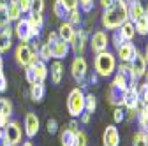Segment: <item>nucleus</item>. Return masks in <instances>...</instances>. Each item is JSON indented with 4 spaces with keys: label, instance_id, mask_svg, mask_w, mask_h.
Here are the masks:
<instances>
[{
    "label": "nucleus",
    "instance_id": "1",
    "mask_svg": "<svg viewBox=\"0 0 148 146\" xmlns=\"http://www.w3.org/2000/svg\"><path fill=\"white\" fill-rule=\"evenodd\" d=\"M125 21H129V9H127L125 0H118V2H115L111 7L104 9L102 14H101L102 28L108 30V32L118 30L120 25L125 23Z\"/></svg>",
    "mask_w": 148,
    "mask_h": 146
},
{
    "label": "nucleus",
    "instance_id": "2",
    "mask_svg": "<svg viewBox=\"0 0 148 146\" xmlns=\"http://www.w3.org/2000/svg\"><path fill=\"white\" fill-rule=\"evenodd\" d=\"M94 70L97 72L99 78H109L116 70V57L111 51H102L97 53L94 58Z\"/></svg>",
    "mask_w": 148,
    "mask_h": 146
},
{
    "label": "nucleus",
    "instance_id": "3",
    "mask_svg": "<svg viewBox=\"0 0 148 146\" xmlns=\"http://www.w3.org/2000/svg\"><path fill=\"white\" fill-rule=\"evenodd\" d=\"M67 113L71 118H79L81 113H85V92L79 86L72 88L67 95Z\"/></svg>",
    "mask_w": 148,
    "mask_h": 146
},
{
    "label": "nucleus",
    "instance_id": "4",
    "mask_svg": "<svg viewBox=\"0 0 148 146\" xmlns=\"http://www.w3.org/2000/svg\"><path fill=\"white\" fill-rule=\"evenodd\" d=\"M71 74L74 78V81H76L79 85V88H86L88 86V63L85 60V57H74L72 63H71Z\"/></svg>",
    "mask_w": 148,
    "mask_h": 146
},
{
    "label": "nucleus",
    "instance_id": "5",
    "mask_svg": "<svg viewBox=\"0 0 148 146\" xmlns=\"http://www.w3.org/2000/svg\"><path fill=\"white\" fill-rule=\"evenodd\" d=\"M21 139H23V129L20 121L16 120H11L4 129H2V143L4 144H21Z\"/></svg>",
    "mask_w": 148,
    "mask_h": 146
},
{
    "label": "nucleus",
    "instance_id": "6",
    "mask_svg": "<svg viewBox=\"0 0 148 146\" xmlns=\"http://www.w3.org/2000/svg\"><path fill=\"white\" fill-rule=\"evenodd\" d=\"M86 42H88V32H86V28H76V33H74V37L69 42L71 51L74 53V57H83V53L86 49Z\"/></svg>",
    "mask_w": 148,
    "mask_h": 146
},
{
    "label": "nucleus",
    "instance_id": "7",
    "mask_svg": "<svg viewBox=\"0 0 148 146\" xmlns=\"http://www.w3.org/2000/svg\"><path fill=\"white\" fill-rule=\"evenodd\" d=\"M88 42H90L92 51L97 55V53H102V51L108 49V46H109V37H108V33H106L104 28H99V30H95L94 33L90 35Z\"/></svg>",
    "mask_w": 148,
    "mask_h": 146
},
{
    "label": "nucleus",
    "instance_id": "8",
    "mask_svg": "<svg viewBox=\"0 0 148 146\" xmlns=\"http://www.w3.org/2000/svg\"><path fill=\"white\" fill-rule=\"evenodd\" d=\"M12 30H14V35L18 37V41H20V42L28 44V42L34 39V35H32V27H30V23H28L27 18H20V20L16 21V25L12 27Z\"/></svg>",
    "mask_w": 148,
    "mask_h": 146
},
{
    "label": "nucleus",
    "instance_id": "9",
    "mask_svg": "<svg viewBox=\"0 0 148 146\" xmlns=\"http://www.w3.org/2000/svg\"><path fill=\"white\" fill-rule=\"evenodd\" d=\"M39 129H41V120L35 113L28 111L23 118V132L28 139H34L37 134H39Z\"/></svg>",
    "mask_w": 148,
    "mask_h": 146
},
{
    "label": "nucleus",
    "instance_id": "10",
    "mask_svg": "<svg viewBox=\"0 0 148 146\" xmlns=\"http://www.w3.org/2000/svg\"><path fill=\"white\" fill-rule=\"evenodd\" d=\"M32 48H30V44H25V42H20L16 46V49H14V60H16V63L20 65V67H27L28 63H30V58H32Z\"/></svg>",
    "mask_w": 148,
    "mask_h": 146
},
{
    "label": "nucleus",
    "instance_id": "11",
    "mask_svg": "<svg viewBox=\"0 0 148 146\" xmlns=\"http://www.w3.org/2000/svg\"><path fill=\"white\" fill-rule=\"evenodd\" d=\"M123 93H125L123 88H120L115 83H111L109 88H108V92H106V99H108V102L113 107H122V104H123Z\"/></svg>",
    "mask_w": 148,
    "mask_h": 146
},
{
    "label": "nucleus",
    "instance_id": "12",
    "mask_svg": "<svg viewBox=\"0 0 148 146\" xmlns=\"http://www.w3.org/2000/svg\"><path fill=\"white\" fill-rule=\"evenodd\" d=\"M102 146H120V132L116 125H108L102 132Z\"/></svg>",
    "mask_w": 148,
    "mask_h": 146
},
{
    "label": "nucleus",
    "instance_id": "13",
    "mask_svg": "<svg viewBox=\"0 0 148 146\" xmlns=\"http://www.w3.org/2000/svg\"><path fill=\"white\" fill-rule=\"evenodd\" d=\"M136 51H138V48L134 46V42L127 41V42H123L120 48H116V55H115V57H116L120 62L129 63V62L132 60V57L136 55Z\"/></svg>",
    "mask_w": 148,
    "mask_h": 146
},
{
    "label": "nucleus",
    "instance_id": "14",
    "mask_svg": "<svg viewBox=\"0 0 148 146\" xmlns=\"http://www.w3.org/2000/svg\"><path fill=\"white\" fill-rule=\"evenodd\" d=\"M12 111H14L12 102L7 97H0V129H4V127L11 121Z\"/></svg>",
    "mask_w": 148,
    "mask_h": 146
},
{
    "label": "nucleus",
    "instance_id": "15",
    "mask_svg": "<svg viewBox=\"0 0 148 146\" xmlns=\"http://www.w3.org/2000/svg\"><path fill=\"white\" fill-rule=\"evenodd\" d=\"M123 109H138L139 107V93H138V88L134 86H129L123 93Z\"/></svg>",
    "mask_w": 148,
    "mask_h": 146
},
{
    "label": "nucleus",
    "instance_id": "16",
    "mask_svg": "<svg viewBox=\"0 0 148 146\" xmlns=\"http://www.w3.org/2000/svg\"><path fill=\"white\" fill-rule=\"evenodd\" d=\"M12 37H14V30L11 25L5 28H0V55L7 53L12 48Z\"/></svg>",
    "mask_w": 148,
    "mask_h": 146
},
{
    "label": "nucleus",
    "instance_id": "17",
    "mask_svg": "<svg viewBox=\"0 0 148 146\" xmlns=\"http://www.w3.org/2000/svg\"><path fill=\"white\" fill-rule=\"evenodd\" d=\"M27 20L32 27V35L34 39H39L41 37V32H42V27H44V16L42 14H35V12H28Z\"/></svg>",
    "mask_w": 148,
    "mask_h": 146
},
{
    "label": "nucleus",
    "instance_id": "18",
    "mask_svg": "<svg viewBox=\"0 0 148 146\" xmlns=\"http://www.w3.org/2000/svg\"><path fill=\"white\" fill-rule=\"evenodd\" d=\"M69 53H71V46H69V42H65L62 39L51 44V57L55 60H64L65 57H69Z\"/></svg>",
    "mask_w": 148,
    "mask_h": 146
},
{
    "label": "nucleus",
    "instance_id": "19",
    "mask_svg": "<svg viewBox=\"0 0 148 146\" xmlns=\"http://www.w3.org/2000/svg\"><path fill=\"white\" fill-rule=\"evenodd\" d=\"M49 69V78H51V83L53 85H60L62 83V79H64V65H62V62L60 60H55L53 63H51V67H48Z\"/></svg>",
    "mask_w": 148,
    "mask_h": 146
},
{
    "label": "nucleus",
    "instance_id": "20",
    "mask_svg": "<svg viewBox=\"0 0 148 146\" xmlns=\"http://www.w3.org/2000/svg\"><path fill=\"white\" fill-rule=\"evenodd\" d=\"M57 33H58V37H60L62 41L71 42V39L74 37V33H76V27H72L67 20H64V21L60 23V27H58Z\"/></svg>",
    "mask_w": 148,
    "mask_h": 146
},
{
    "label": "nucleus",
    "instance_id": "21",
    "mask_svg": "<svg viewBox=\"0 0 148 146\" xmlns=\"http://www.w3.org/2000/svg\"><path fill=\"white\" fill-rule=\"evenodd\" d=\"M28 93H30V99L34 102H42L44 100V95H46V86H44V83L35 81L34 85H30Z\"/></svg>",
    "mask_w": 148,
    "mask_h": 146
},
{
    "label": "nucleus",
    "instance_id": "22",
    "mask_svg": "<svg viewBox=\"0 0 148 146\" xmlns=\"http://www.w3.org/2000/svg\"><path fill=\"white\" fill-rule=\"evenodd\" d=\"M32 67H34V72H35V79L39 81V83H44L46 78H48V74H49L48 63L42 62V60H39V62H37L35 65H32Z\"/></svg>",
    "mask_w": 148,
    "mask_h": 146
},
{
    "label": "nucleus",
    "instance_id": "23",
    "mask_svg": "<svg viewBox=\"0 0 148 146\" xmlns=\"http://www.w3.org/2000/svg\"><path fill=\"white\" fill-rule=\"evenodd\" d=\"M76 134L78 132H72L71 129H62L60 130V144L62 146H76Z\"/></svg>",
    "mask_w": 148,
    "mask_h": 146
},
{
    "label": "nucleus",
    "instance_id": "24",
    "mask_svg": "<svg viewBox=\"0 0 148 146\" xmlns=\"http://www.w3.org/2000/svg\"><path fill=\"white\" fill-rule=\"evenodd\" d=\"M118 32L122 33V37H123L125 41H132V39L136 37V28H134V23H132V21L122 23L120 28H118Z\"/></svg>",
    "mask_w": 148,
    "mask_h": 146
},
{
    "label": "nucleus",
    "instance_id": "25",
    "mask_svg": "<svg viewBox=\"0 0 148 146\" xmlns=\"http://www.w3.org/2000/svg\"><path fill=\"white\" fill-rule=\"evenodd\" d=\"M134 28H136L138 35L146 37V35H148V14H143V16L138 18V20L134 21Z\"/></svg>",
    "mask_w": 148,
    "mask_h": 146
},
{
    "label": "nucleus",
    "instance_id": "26",
    "mask_svg": "<svg viewBox=\"0 0 148 146\" xmlns=\"http://www.w3.org/2000/svg\"><path fill=\"white\" fill-rule=\"evenodd\" d=\"M5 9H7V14H9V20H11V23L14 21H18L20 18H23V12H21V9L18 7V4H16V0H11V2L5 5Z\"/></svg>",
    "mask_w": 148,
    "mask_h": 146
},
{
    "label": "nucleus",
    "instance_id": "27",
    "mask_svg": "<svg viewBox=\"0 0 148 146\" xmlns=\"http://www.w3.org/2000/svg\"><path fill=\"white\" fill-rule=\"evenodd\" d=\"M136 121L141 127V130H148V107L141 106L138 107V115H136Z\"/></svg>",
    "mask_w": 148,
    "mask_h": 146
},
{
    "label": "nucleus",
    "instance_id": "28",
    "mask_svg": "<svg viewBox=\"0 0 148 146\" xmlns=\"http://www.w3.org/2000/svg\"><path fill=\"white\" fill-rule=\"evenodd\" d=\"M127 9H129V21H136L139 16H143L145 12H143V9L139 7V4L136 2V0H131V2L127 4Z\"/></svg>",
    "mask_w": 148,
    "mask_h": 146
},
{
    "label": "nucleus",
    "instance_id": "29",
    "mask_svg": "<svg viewBox=\"0 0 148 146\" xmlns=\"http://www.w3.org/2000/svg\"><path fill=\"white\" fill-rule=\"evenodd\" d=\"M53 14L58 18V20H67V14H69V9L60 2V0H55L53 2Z\"/></svg>",
    "mask_w": 148,
    "mask_h": 146
},
{
    "label": "nucleus",
    "instance_id": "30",
    "mask_svg": "<svg viewBox=\"0 0 148 146\" xmlns=\"http://www.w3.org/2000/svg\"><path fill=\"white\" fill-rule=\"evenodd\" d=\"M67 21H69L72 27H81V25H83V14L79 12L78 7L72 9V11H69V14H67Z\"/></svg>",
    "mask_w": 148,
    "mask_h": 146
},
{
    "label": "nucleus",
    "instance_id": "31",
    "mask_svg": "<svg viewBox=\"0 0 148 146\" xmlns=\"http://www.w3.org/2000/svg\"><path fill=\"white\" fill-rule=\"evenodd\" d=\"M37 55H39V58L42 60V62H49L53 57H51V44H48V42H41L39 44V49H37Z\"/></svg>",
    "mask_w": 148,
    "mask_h": 146
},
{
    "label": "nucleus",
    "instance_id": "32",
    "mask_svg": "<svg viewBox=\"0 0 148 146\" xmlns=\"http://www.w3.org/2000/svg\"><path fill=\"white\" fill-rule=\"evenodd\" d=\"M97 109V99L94 93H85V113L94 115Z\"/></svg>",
    "mask_w": 148,
    "mask_h": 146
},
{
    "label": "nucleus",
    "instance_id": "33",
    "mask_svg": "<svg viewBox=\"0 0 148 146\" xmlns=\"http://www.w3.org/2000/svg\"><path fill=\"white\" fill-rule=\"evenodd\" d=\"M138 93H139V104L148 107V85L146 83L138 85Z\"/></svg>",
    "mask_w": 148,
    "mask_h": 146
},
{
    "label": "nucleus",
    "instance_id": "34",
    "mask_svg": "<svg viewBox=\"0 0 148 146\" xmlns=\"http://www.w3.org/2000/svg\"><path fill=\"white\" fill-rule=\"evenodd\" d=\"M123 42H127V41L122 37V33H120L118 30H113V33H111V37H109V44L116 49V48H120Z\"/></svg>",
    "mask_w": 148,
    "mask_h": 146
},
{
    "label": "nucleus",
    "instance_id": "35",
    "mask_svg": "<svg viewBox=\"0 0 148 146\" xmlns=\"http://www.w3.org/2000/svg\"><path fill=\"white\" fill-rule=\"evenodd\" d=\"M46 7V0H30V12L42 14Z\"/></svg>",
    "mask_w": 148,
    "mask_h": 146
},
{
    "label": "nucleus",
    "instance_id": "36",
    "mask_svg": "<svg viewBox=\"0 0 148 146\" xmlns=\"http://www.w3.org/2000/svg\"><path fill=\"white\" fill-rule=\"evenodd\" d=\"M132 146H148V143H146V137H145V130H138V132H134V136H132Z\"/></svg>",
    "mask_w": 148,
    "mask_h": 146
},
{
    "label": "nucleus",
    "instance_id": "37",
    "mask_svg": "<svg viewBox=\"0 0 148 146\" xmlns=\"http://www.w3.org/2000/svg\"><path fill=\"white\" fill-rule=\"evenodd\" d=\"M95 2L94 0H78V9H81L83 12H92V9H94Z\"/></svg>",
    "mask_w": 148,
    "mask_h": 146
},
{
    "label": "nucleus",
    "instance_id": "38",
    "mask_svg": "<svg viewBox=\"0 0 148 146\" xmlns=\"http://www.w3.org/2000/svg\"><path fill=\"white\" fill-rule=\"evenodd\" d=\"M23 72H25V81L28 83V85H34L37 79H35V72H34V67L32 65H27V67H23Z\"/></svg>",
    "mask_w": 148,
    "mask_h": 146
},
{
    "label": "nucleus",
    "instance_id": "39",
    "mask_svg": "<svg viewBox=\"0 0 148 146\" xmlns=\"http://www.w3.org/2000/svg\"><path fill=\"white\" fill-rule=\"evenodd\" d=\"M115 72H118V74H122V76H125L127 79L131 78V67H129V63H123V62H120V63H116V70Z\"/></svg>",
    "mask_w": 148,
    "mask_h": 146
},
{
    "label": "nucleus",
    "instance_id": "40",
    "mask_svg": "<svg viewBox=\"0 0 148 146\" xmlns=\"http://www.w3.org/2000/svg\"><path fill=\"white\" fill-rule=\"evenodd\" d=\"M7 25H11L9 14H7V9H5V7H0V28H5Z\"/></svg>",
    "mask_w": 148,
    "mask_h": 146
},
{
    "label": "nucleus",
    "instance_id": "41",
    "mask_svg": "<svg viewBox=\"0 0 148 146\" xmlns=\"http://www.w3.org/2000/svg\"><path fill=\"white\" fill-rule=\"evenodd\" d=\"M113 120H115V125L116 123H122L125 120V109L123 107H115L113 111Z\"/></svg>",
    "mask_w": 148,
    "mask_h": 146
},
{
    "label": "nucleus",
    "instance_id": "42",
    "mask_svg": "<svg viewBox=\"0 0 148 146\" xmlns=\"http://www.w3.org/2000/svg\"><path fill=\"white\" fill-rule=\"evenodd\" d=\"M46 130H48V134H57L58 132V121L55 118H49L46 121Z\"/></svg>",
    "mask_w": 148,
    "mask_h": 146
},
{
    "label": "nucleus",
    "instance_id": "43",
    "mask_svg": "<svg viewBox=\"0 0 148 146\" xmlns=\"http://www.w3.org/2000/svg\"><path fill=\"white\" fill-rule=\"evenodd\" d=\"M76 146H88V136L85 130H79L76 134Z\"/></svg>",
    "mask_w": 148,
    "mask_h": 146
},
{
    "label": "nucleus",
    "instance_id": "44",
    "mask_svg": "<svg viewBox=\"0 0 148 146\" xmlns=\"http://www.w3.org/2000/svg\"><path fill=\"white\" fill-rule=\"evenodd\" d=\"M16 4H18V7L21 9L23 14H28L30 12V0H16Z\"/></svg>",
    "mask_w": 148,
    "mask_h": 146
},
{
    "label": "nucleus",
    "instance_id": "45",
    "mask_svg": "<svg viewBox=\"0 0 148 146\" xmlns=\"http://www.w3.org/2000/svg\"><path fill=\"white\" fill-rule=\"evenodd\" d=\"M136 115H138V109H125V121L132 123L136 120Z\"/></svg>",
    "mask_w": 148,
    "mask_h": 146
},
{
    "label": "nucleus",
    "instance_id": "46",
    "mask_svg": "<svg viewBox=\"0 0 148 146\" xmlns=\"http://www.w3.org/2000/svg\"><path fill=\"white\" fill-rule=\"evenodd\" d=\"M67 129H71L72 132H79L81 129H79V120L78 118H72L69 123H67Z\"/></svg>",
    "mask_w": 148,
    "mask_h": 146
},
{
    "label": "nucleus",
    "instance_id": "47",
    "mask_svg": "<svg viewBox=\"0 0 148 146\" xmlns=\"http://www.w3.org/2000/svg\"><path fill=\"white\" fill-rule=\"evenodd\" d=\"M7 90V78L4 72H0V93H4Z\"/></svg>",
    "mask_w": 148,
    "mask_h": 146
},
{
    "label": "nucleus",
    "instance_id": "48",
    "mask_svg": "<svg viewBox=\"0 0 148 146\" xmlns=\"http://www.w3.org/2000/svg\"><path fill=\"white\" fill-rule=\"evenodd\" d=\"M60 2H62L69 11H72V9H76V7H78V0H60Z\"/></svg>",
    "mask_w": 148,
    "mask_h": 146
},
{
    "label": "nucleus",
    "instance_id": "49",
    "mask_svg": "<svg viewBox=\"0 0 148 146\" xmlns=\"http://www.w3.org/2000/svg\"><path fill=\"white\" fill-rule=\"evenodd\" d=\"M78 120H79V123H81V125H88V123H90V120H92V115H90V113H81V116H79Z\"/></svg>",
    "mask_w": 148,
    "mask_h": 146
},
{
    "label": "nucleus",
    "instance_id": "50",
    "mask_svg": "<svg viewBox=\"0 0 148 146\" xmlns=\"http://www.w3.org/2000/svg\"><path fill=\"white\" fill-rule=\"evenodd\" d=\"M58 39H60V37H58V33H57V32H49V33H48L46 42H48V44H53V42H57Z\"/></svg>",
    "mask_w": 148,
    "mask_h": 146
},
{
    "label": "nucleus",
    "instance_id": "51",
    "mask_svg": "<svg viewBox=\"0 0 148 146\" xmlns=\"http://www.w3.org/2000/svg\"><path fill=\"white\" fill-rule=\"evenodd\" d=\"M115 2H118V0H99V4H101V7L102 9H108V7H111Z\"/></svg>",
    "mask_w": 148,
    "mask_h": 146
},
{
    "label": "nucleus",
    "instance_id": "52",
    "mask_svg": "<svg viewBox=\"0 0 148 146\" xmlns=\"http://www.w3.org/2000/svg\"><path fill=\"white\" fill-rule=\"evenodd\" d=\"M101 78L97 76V72L94 70V72H92V74H90V78H88V85H97V81H99Z\"/></svg>",
    "mask_w": 148,
    "mask_h": 146
},
{
    "label": "nucleus",
    "instance_id": "53",
    "mask_svg": "<svg viewBox=\"0 0 148 146\" xmlns=\"http://www.w3.org/2000/svg\"><path fill=\"white\" fill-rule=\"evenodd\" d=\"M136 2L139 4V7L143 9V12L148 14V0H136Z\"/></svg>",
    "mask_w": 148,
    "mask_h": 146
},
{
    "label": "nucleus",
    "instance_id": "54",
    "mask_svg": "<svg viewBox=\"0 0 148 146\" xmlns=\"http://www.w3.org/2000/svg\"><path fill=\"white\" fill-rule=\"evenodd\" d=\"M143 57H145V60H146V63H148V42H146V46H145V53H143Z\"/></svg>",
    "mask_w": 148,
    "mask_h": 146
},
{
    "label": "nucleus",
    "instance_id": "55",
    "mask_svg": "<svg viewBox=\"0 0 148 146\" xmlns=\"http://www.w3.org/2000/svg\"><path fill=\"white\" fill-rule=\"evenodd\" d=\"M0 72H4V57L0 55Z\"/></svg>",
    "mask_w": 148,
    "mask_h": 146
},
{
    "label": "nucleus",
    "instance_id": "56",
    "mask_svg": "<svg viewBox=\"0 0 148 146\" xmlns=\"http://www.w3.org/2000/svg\"><path fill=\"white\" fill-rule=\"evenodd\" d=\"M9 2H11V0H0V7H5Z\"/></svg>",
    "mask_w": 148,
    "mask_h": 146
},
{
    "label": "nucleus",
    "instance_id": "57",
    "mask_svg": "<svg viewBox=\"0 0 148 146\" xmlns=\"http://www.w3.org/2000/svg\"><path fill=\"white\" fill-rule=\"evenodd\" d=\"M21 146H34V143L32 141H25V143L21 141Z\"/></svg>",
    "mask_w": 148,
    "mask_h": 146
},
{
    "label": "nucleus",
    "instance_id": "58",
    "mask_svg": "<svg viewBox=\"0 0 148 146\" xmlns=\"http://www.w3.org/2000/svg\"><path fill=\"white\" fill-rule=\"evenodd\" d=\"M143 78H145V83H146V85H148V70H146V72H145V76H143Z\"/></svg>",
    "mask_w": 148,
    "mask_h": 146
},
{
    "label": "nucleus",
    "instance_id": "59",
    "mask_svg": "<svg viewBox=\"0 0 148 146\" xmlns=\"http://www.w3.org/2000/svg\"><path fill=\"white\" fill-rule=\"evenodd\" d=\"M145 137H146V143H148V130H145Z\"/></svg>",
    "mask_w": 148,
    "mask_h": 146
},
{
    "label": "nucleus",
    "instance_id": "60",
    "mask_svg": "<svg viewBox=\"0 0 148 146\" xmlns=\"http://www.w3.org/2000/svg\"><path fill=\"white\" fill-rule=\"evenodd\" d=\"M0 143H2V129H0Z\"/></svg>",
    "mask_w": 148,
    "mask_h": 146
},
{
    "label": "nucleus",
    "instance_id": "61",
    "mask_svg": "<svg viewBox=\"0 0 148 146\" xmlns=\"http://www.w3.org/2000/svg\"><path fill=\"white\" fill-rule=\"evenodd\" d=\"M2 144H4V143H2ZM4 146H16V144H4Z\"/></svg>",
    "mask_w": 148,
    "mask_h": 146
},
{
    "label": "nucleus",
    "instance_id": "62",
    "mask_svg": "<svg viewBox=\"0 0 148 146\" xmlns=\"http://www.w3.org/2000/svg\"><path fill=\"white\" fill-rule=\"evenodd\" d=\"M0 146H4V144H2V143H0Z\"/></svg>",
    "mask_w": 148,
    "mask_h": 146
}]
</instances>
